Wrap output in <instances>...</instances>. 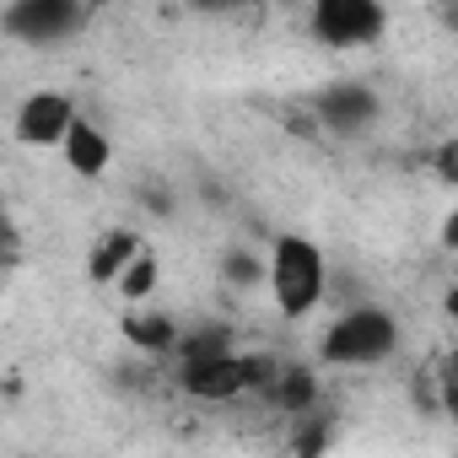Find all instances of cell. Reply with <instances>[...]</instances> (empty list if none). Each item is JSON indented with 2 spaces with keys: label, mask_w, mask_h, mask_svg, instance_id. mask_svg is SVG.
I'll list each match as a JSON object with an SVG mask.
<instances>
[{
  "label": "cell",
  "mask_w": 458,
  "mask_h": 458,
  "mask_svg": "<svg viewBox=\"0 0 458 458\" xmlns=\"http://www.w3.org/2000/svg\"><path fill=\"white\" fill-rule=\"evenodd\" d=\"M324 442H329V431H324V420H297V458H318L324 453Z\"/></svg>",
  "instance_id": "cell-15"
},
{
  "label": "cell",
  "mask_w": 458,
  "mask_h": 458,
  "mask_svg": "<svg viewBox=\"0 0 458 458\" xmlns=\"http://www.w3.org/2000/svg\"><path fill=\"white\" fill-rule=\"evenodd\" d=\"M270 367H259L254 356H210V361H183L178 367V383H183V394H194V399H210V404H226V399H238V394H249V388H270Z\"/></svg>",
  "instance_id": "cell-4"
},
{
  "label": "cell",
  "mask_w": 458,
  "mask_h": 458,
  "mask_svg": "<svg viewBox=\"0 0 458 458\" xmlns=\"http://www.w3.org/2000/svg\"><path fill=\"white\" fill-rule=\"evenodd\" d=\"M60 151H65L71 173H81V178H103V173H108V162H114V146H108V135H103L98 124H87V119L71 130V140H65Z\"/></svg>",
  "instance_id": "cell-9"
},
{
  "label": "cell",
  "mask_w": 458,
  "mask_h": 458,
  "mask_svg": "<svg viewBox=\"0 0 458 458\" xmlns=\"http://www.w3.org/2000/svg\"><path fill=\"white\" fill-rule=\"evenodd\" d=\"M76 124H81L76 103H71L65 92H55V87L28 92V98L17 103V114H12V135H17L22 146H65Z\"/></svg>",
  "instance_id": "cell-6"
},
{
  "label": "cell",
  "mask_w": 458,
  "mask_h": 458,
  "mask_svg": "<svg viewBox=\"0 0 458 458\" xmlns=\"http://www.w3.org/2000/svg\"><path fill=\"white\" fill-rule=\"evenodd\" d=\"M221 276L233 281V286H243V292H249V286L270 281V259H259V254H243V249H238V254H226V259H221Z\"/></svg>",
  "instance_id": "cell-12"
},
{
  "label": "cell",
  "mask_w": 458,
  "mask_h": 458,
  "mask_svg": "<svg viewBox=\"0 0 458 458\" xmlns=\"http://www.w3.org/2000/svg\"><path fill=\"white\" fill-rule=\"evenodd\" d=\"M437 404H442V415L458 426V345L442 356V367H437Z\"/></svg>",
  "instance_id": "cell-13"
},
{
  "label": "cell",
  "mask_w": 458,
  "mask_h": 458,
  "mask_svg": "<svg viewBox=\"0 0 458 458\" xmlns=\"http://www.w3.org/2000/svg\"><path fill=\"white\" fill-rule=\"evenodd\" d=\"M0 28L17 44H65L87 28V6H76V0H12L0 12Z\"/></svg>",
  "instance_id": "cell-5"
},
{
  "label": "cell",
  "mask_w": 458,
  "mask_h": 458,
  "mask_svg": "<svg viewBox=\"0 0 458 458\" xmlns=\"http://www.w3.org/2000/svg\"><path fill=\"white\" fill-rule=\"evenodd\" d=\"M324 286H329V265L313 238L286 233L270 243V297H276L281 318H308L324 302Z\"/></svg>",
  "instance_id": "cell-1"
},
{
  "label": "cell",
  "mask_w": 458,
  "mask_h": 458,
  "mask_svg": "<svg viewBox=\"0 0 458 458\" xmlns=\"http://www.w3.org/2000/svg\"><path fill=\"white\" fill-rule=\"evenodd\" d=\"M447 313H453V318H458V292H447Z\"/></svg>",
  "instance_id": "cell-18"
},
{
  "label": "cell",
  "mask_w": 458,
  "mask_h": 458,
  "mask_svg": "<svg viewBox=\"0 0 458 458\" xmlns=\"http://www.w3.org/2000/svg\"><path fill=\"white\" fill-rule=\"evenodd\" d=\"M146 249H140V238L135 233H108L92 254H87V276L98 281V286H119L124 281V270L140 259Z\"/></svg>",
  "instance_id": "cell-8"
},
{
  "label": "cell",
  "mask_w": 458,
  "mask_h": 458,
  "mask_svg": "<svg viewBox=\"0 0 458 458\" xmlns=\"http://www.w3.org/2000/svg\"><path fill=\"white\" fill-rule=\"evenodd\" d=\"M270 399L281 404V410H292V415H302L313 399H318V388H313V372H302V367H292V372H281V377H270Z\"/></svg>",
  "instance_id": "cell-10"
},
{
  "label": "cell",
  "mask_w": 458,
  "mask_h": 458,
  "mask_svg": "<svg viewBox=\"0 0 458 458\" xmlns=\"http://www.w3.org/2000/svg\"><path fill=\"white\" fill-rule=\"evenodd\" d=\"M308 33L329 49H367L388 33V12L377 0H318L308 12Z\"/></svg>",
  "instance_id": "cell-3"
},
{
  "label": "cell",
  "mask_w": 458,
  "mask_h": 458,
  "mask_svg": "<svg viewBox=\"0 0 458 458\" xmlns=\"http://www.w3.org/2000/svg\"><path fill=\"white\" fill-rule=\"evenodd\" d=\"M130 340L135 345H146V351H178V329H173V318H162V313H130Z\"/></svg>",
  "instance_id": "cell-11"
},
{
  "label": "cell",
  "mask_w": 458,
  "mask_h": 458,
  "mask_svg": "<svg viewBox=\"0 0 458 458\" xmlns=\"http://www.w3.org/2000/svg\"><path fill=\"white\" fill-rule=\"evenodd\" d=\"M431 167H437V178H442V183H453V189H458V135L437 146V157H431Z\"/></svg>",
  "instance_id": "cell-16"
},
{
  "label": "cell",
  "mask_w": 458,
  "mask_h": 458,
  "mask_svg": "<svg viewBox=\"0 0 458 458\" xmlns=\"http://www.w3.org/2000/svg\"><path fill=\"white\" fill-rule=\"evenodd\" d=\"M394 351H399V318L388 308H345L318 345L329 367H377Z\"/></svg>",
  "instance_id": "cell-2"
},
{
  "label": "cell",
  "mask_w": 458,
  "mask_h": 458,
  "mask_svg": "<svg viewBox=\"0 0 458 458\" xmlns=\"http://www.w3.org/2000/svg\"><path fill=\"white\" fill-rule=\"evenodd\" d=\"M119 292L130 297V302H146L151 292H157V259L151 254H140L130 270H124V281H119Z\"/></svg>",
  "instance_id": "cell-14"
},
{
  "label": "cell",
  "mask_w": 458,
  "mask_h": 458,
  "mask_svg": "<svg viewBox=\"0 0 458 458\" xmlns=\"http://www.w3.org/2000/svg\"><path fill=\"white\" fill-rule=\"evenodd\" d=\"M313 108H318L324 130H335V135H367L377 124V114H383V103H377V92L367 81H329L313 98Z\"/></svg>",
  "instance_id": "cell-7"
},
{
  "label": "cell",
  "mask_w": 458,
  "mask_h": 458,
  "mask_svg": "<svg viewBox=\"0 0 458 458\" xmlns=\"http://www.w3.org/2000/svg\"><path fill=\"white\" fill-rule=\"evenodd\" d=\"M442 249H447V254H458V205L442 216Z\"/></svg>",
  "instance_id": "cell-17"
}]
</instances>
